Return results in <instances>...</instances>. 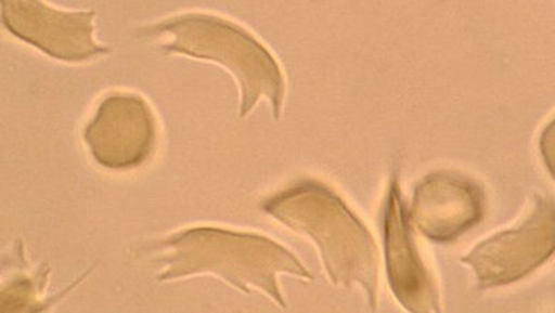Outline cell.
I'll use <instances>...</instances> for the list:
<instances>
[{
	"label": "cell",
	"mask_w": 555,
	"mask_h": 313,
	"mask_svg": "<svg viewBox=\"0 0 555 313\" xmlns=\"http://www.w3.org/2000/svg\"><path fill=\"white\" fill-rule=\"evenodd\" d=\"M266 211L286 226L308 235L320 248L334 284H361L376 307L377 256L370 231L338 195L317 183L291 188L268 201Z\"/></svg>",
	"instance_id": "1"
},
{
	"label": "cell",
	"mask_w": 555,
	"mask_h": 313,
	"mask_svg": "<svg viewBox=\"0 0 555 313\" xmlns=\"http://www.w3.org/2000/svg\"><path fill=\"white\" fill-rule=\"evenodd\" d=\"M164 245L175 249V253L166 258L167 270L160 281L209 272L245 294H251L249 287L261 289L285 307L276 285L278 272L313 279L293 253L261 235L197 229L175 235Z\"/></svg>",
	"instance_id": "2"
},
{
	"label": "cell",
	"mask_w": 555,
	"mask_h": 313,
	"mask_svg": "<svg viewBox=\"0 0 555 313\" xmlns=\"http://www.w3.org/2000/svg\"><path fill=\"white\" fill-rule=\"evenodd\" d=\"M149 30L175 36L164 48L166 52L209 58L227 67L240 84L241 117L247 116L262 96L270 99L275 119L280 117L285 90L280 65L243 27L216 16L184 15Z\"/></svg>",
	"instance_id": "3"
},
{
	"label": "cell",
	"mask_w": 555,
	"mask_h": 313,
	"mask_svg": "<svg viewBox=\"0 0 555 313\" xmlns=\"http://www.w3.org/2000/svg\"><path fill=\"white\" fill-rule=\"evenodd\" d=\"M553 251L554 206L539 199L525 224L477 245L463 262L475 270L481 287H499L530 274Z\"/></svg>",
	"instance_id": "4"
},
{
	"label": "cell",
	"mask_w": 555,
	"mask_h": 313,
	"mask_svg": "<svg viewBox=\"0 0 555 313\" xmlns=\"http://www.w3.org/2000/svg\"><path fill=\"white\" fill-rule=\"evenodd\" d=\"M156 126L152 110L134 94H113L85 131L95 160L112 170L133 169L152 153Z\"/></svg>",
	"instance_id": "5"
},
{
	"label": "cell",
	"mask_w": 555,
	"mask_h": 313,
	"mask_svg": "<svg viewBox=\"0 0 555 313\" xmlns=\"http://www.w3.org/2000/svg\"><path fill=\"white\" fill-rule=\"evenodd\" d=\"M3 22L25 42L62 61H86L108 49L94 42V12H61L42 2H3Z\"/></svg>",
	"instance_id": "6"
},
{
	"label": "cell",
	"mask_w": 555,
	"mask_h": 313,
	"mask_svg": "<svg viewBox=\"0 0 555 313\" xmlns=\"http://www.w3.org/2000/svg\"><path fill=\"white\" fill-rule=\"evenodd\" d=\"M483 216V197L473 181L436 172L417 185L412 220L422 234L448 243L473 229Z\"/></svg>",
	"instance_id": "7"
},
{
	"label": "cell",
	"mask_w": 555,
	"mask_h": 313,
	"mask_svg": "<svg viewBox=\"0 0 555 313\" xmlns=\"http://www.w3.org/2000/svg\"><path fill=\"white\" fill-rule=\"evenodd\" d=\"M385 256L390 288L409 312H439L434 281L417 256L398 181L390 187L385 216Z\"/></svg>",
	"instance_id": "8"
}]
</instances>
